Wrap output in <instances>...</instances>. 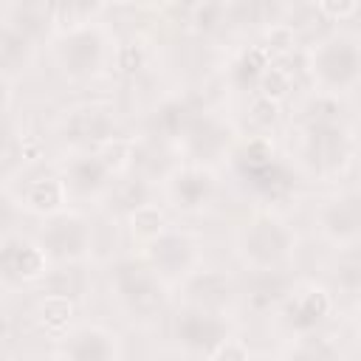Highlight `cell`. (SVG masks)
<instances>
[{
    "mask_svg": "<svg viewBox=\"0 0 361 361\" xmlns=\"http://www.w3.org/2000/svg\"><path fill=\"white\" fill-rule=\"evenodd\" d=\"M107 285L116 305L135 322H155L166 305L172 285L141 257V254H121L107 268Z\"/></svg>",
    "mask_w": 361,
    "mask_h": 361,
    "instance_id": "cell-1",
    "label": "cell"
},
{
    "mask_svg": "<svg viewBox=\"0 0 361 361\" xmlns=\"http://www.w3.org/2000/svg\"><path fill=\"white\" fill-rule=\"evenodd\" d=\"M302 62L313 87L338 99L361 85V37L353 31H327L307 42Z\"/></svg>",
    "mask_w": 361,
    "mask_h": 361,
    "instance_id": "cell-2",
    "label": "cell"
},
{
    "mask_svg": "<svg viewBox=\"0 0 361 361\" xmlns=\"http://www.w3.org/2000/svg\"><path fill=\"white\" fill-rule=\"evenodd\" d=\"M234 254L245 271L290 268L296 254V231L279 212L257 209L237 228Z\"/></svg>",
    "mask_w": 361,
    "mask_h": 361,
    "instance_id": "cell-3",
    "label": "cell"
},
{
    "mask_svg": "<svg viewBox=\"0 0 361 361\" xmlns=\"http://www.w3.org/2000/svg\"><path fill=\"white\" fill-rule=\"evenodd\" d=\"M130 138H118L102 152H65L56 164L71 203H104L118 175L127 172Z\"/></svg>",
    "mask_w": 361,
    "mask_h": 361,
    "instance_id": "cell-4",
    "label": "cell"
},
{
    "mask_svg": "<svg viewBox=\"0 0 361 361\" xmlns=\"http://www.w3.org/2000/svg\"><path fill=\"white\" fill-rule=\"evenodd\" d=\"M355 158V135L344 121L296 127L293 161L316 180H336Z\"/></svg>",
    "mask_w": 361,
    "mask_h": 361,
    "instance_id": "cell-5",
    "label": "cell"
},
{
    "mask_svg": "<svg viewBox=\"0 0 361 361\" xmlns=\"http://www.w3.org/2000/svg\"><path fill=\"white\" fill-rule=\"evenodd\" d=\"M51 54L65 79L90 82L113 65L116 42H113V34L104 28V23H90L82 28L54 34Z\"/></svg>",
    "mask_w": 361,
    "mask_h": 361,
    "instance_id": "cell-6",
    "label": "cell"
},
{
    "mask_svg": "<svg viewBox=\"0 0 361 361\" xmlns=\"http://www.w3.org/2000/svg\"><path fill=\"white\" fill-rule=\"evenodd\" d=\"M118 130L116 107L102 99L76 102L56 118V138L68 152H102L121 138Z\"/></svg>",
    "mask_w": 361,
    "mask_h": 361,
    "instance_id": "cell-7",
    "label": "cell"
},
{
    "mask_svg": "<svg viewBox=\"0 0 361 361\" xmlns=\"http://www.w3.org/2000/svg\"><path fill=\"white\" fill-rule=\"evenodd\" d=\"M37 240L42 243L54 265H85L93 257L96 231L90 217L71 206L65 212L42 217L37 228Z\"/></svg>",
    "mask_w": 361,
    "mask_h": 361,
    "instance_id": "cell-8",
    "label": "cell"
},
{
    "mask_svg": "<svg viewBox=\"0 0 361 361\" xmlns=\"http://www.w3.org/2000/svg\"><path fill=\"white\" fill-rule=\"evenodd\" d=\"M54 271V262L42 243L23 231H3L0 237V285L6 293L42 285Z\"/></svg>",
    "mask_w": 361,
    "mask_h": 361,
    "instance_id": "cell-9",
    "label": "cell"
},
{
    "mask_svg": "<svg viewBox=\"0 0 361 361\" xmlns=\"http://www.w3.org/2000/svg\"><path fill=\"white\" fill-rule=\"evenodd\" d=\"M237 144H240L237 127L226 116H220L217 110L200 107L195 113V118L189 121V127L183 130V135L178 141V149H180L183 161L214 169L220 161L231 158Z\"/></svg>",
    "mask_w": 361,
    "mask_h": 361,
    "instance_id": "cell-10",
    "label": "cell"
},
{
    "mask_svg": "<svg viewBox=\"0 0 361 361\" xmlns=\"http://www.w3.org/2000/svg\"><path fill=\"white\" fill-rule=\"evenodd\" d=\"M3 189L11 203H17L23 212H28L39 220L71 209V197H68L65 180L56 166L34 164V166L23 169L20 175H14L11 180H6Z\"/></svg>",
    "mask_w": 361,
    "mask_h": 361,
    "instance_id": "cell-11",
    "label": "cell"
},
{
    "mask_svg": "<svg viewBox=\"0 0 361 361\" xmlns=\"http://www.w3.org/2000/svg\"><path fill=\"white\" fill-rule=\"evenodd\" d=\"M141 257L169 282L180 285L192 271L203 265V240L180 226H169L155 240L141 245Z\"/></svg>",
    "mask_w": 361,
    "mask_h": 361,
    "instance_id": "cell-12",
    "label": "cell"
},
{
    "mask_svg": "<svg viewBox=\"0 0 361 361\" xmlns=\"http://www.w3.org/2000/svg\"><path fill=\"white\" fill-rule=\"evenodd\" d=\"M333 310H336V293L324 282L299 279L290 296L276 310V319L279 327L293 338V336L319 333L330 322Z\"/></svg>",
    "mask_w": 361,
    "mask_h": 361,
    "instance_id": "cell-13",
    "label": "cell"
},
{
    "mask_svg": "<svg viewBox=\"0 0 361 361\" xmlns=\"http://www.w3.org/2000/svg\"><path fill=\"white\" fill-rule=\"evenodd\" d=\"M231 336H234L231 313H212V310L180 305L172 316V338L189 355L209 361L214 350Z\"/></svg>",
    "mask_w": 361,
    "mask_h": 361,
    "instance_id": "cell-14",
    "label": "cell"
},
{
    "mask_svg": "<svg viewBox=\"0 0 361 361\" xmlns=\"http://www.w3.org/2000/svg\"><path fill=\"white\" fill-rule=\"evenodd\" d=\"M164 200L180 214H203L220 195V175L212 166L183 161L164 183Z\"/></svg>",
    "mask_w": 361,
    "mask_h": 361,
    "instance_id": "cell-15",
    "label": "cell"
},
{
    "mask_svg": "<svg viewBox=\"0 0 361 361\" xmlns=\"http://www.w3.org/2000/svg\"><path fill=\"white\" fill-rule=\"evenodd\" d=\"M316 231L333 248L361 240V189L347 186L324 195L313 214Z\"/></svg>",
    "mask_w": 361,
    "mask_h": 361,
    "instance_id": "cell-16",
    "label": "cell"
},
{
    "mask_svg": "<svg viewBox=\"0 0 361 361\" xmlns=\"http://www.w3.org/2000/svg\"><path fill=\"white\" fill-rule=\"evenodd\" d=\"M180 305L212 310V313H231V307L240 302V279L220 268V265H200L192 271L180 285Z\"/></svg>",
    "mask_w": 361,
    "mask_h": 361,
    "instance_id": "cell-17",
    "label": "cell"
},
{
    "mask_svg": "<svg viewBox=\"0 0 361 361\" xmlns=\"http://www.w3.org/2000/svg\"><path fill=\"white\" fill-rule=\"evenodd\" d=\"M183 164L178 144L155 138L149 133H141L135 138H130V149H127V172L161 186L178 166Z\"/></svg>",
    "mask_w": 361,
    "mask_h": 361,
    "instance_id": "cell-18",
    "label": "cell"
},
{
    "mask_svg": "<svg viewBox=\"0 0 361 361\" xmlns=\"http://www.w3.org/2000/svg\"><path fill=\"white\" fill-rule=\"evenodd\" d=\"M62 355L68 361H121V336L102 322H79L62 338Z\"/></svg>",
    "mask_w": 361,
    "mask_h": 361,
    "instance_id": "cell-19",
    "label": "cell"
},
{
    "mask_svg": "<svg viewBox=\"0 0 361 361\" xmlns=\"http://www.w3.org/2000/svg\"><path fill=\"white\" fill-rule=\"evenodd\" d=\"M296 274L290 268H271V271H245L240 279V299L254 313H276L282 302L296 288Z\"/></svg>",
    "mask_w": 361,
    "mask_h": 361,
    "instance_id": "cell-20",
    "label": "cell"
},
{
    "mask_svg": "<svg viewBox=\"0 0 361 361\" xmlns=\"http://www.w3.org/2000/svg\"><path fill=\"white\" fill-rule=\"evenodd\" d=\"M200 107H203V104H197L192 96L169 93V96H164L161 102H155V107L147 113V127H144V133L178 144L180 135H183V130L189 127V121L195 118V113H197Z\"/></svg>",
    "mask_w": 361,
    "mask_h": 361,
    "instance_id": "cell-21",
    "label": "cell"
},
{
    "mask_svg": "<svg viewBox=\"0 0 361 361\" xmlns=\"http://www.w3.org/2000/svg\"><path fill=\"white\" fill-rule=\"evenodd\" d=\"M37 48V39H31L28 34L17 31L8 23H0V73L6 87H14V82L23 79V73L34 65Z\"/></svg>",
    "mask_w": 361,
    "mask_h": 361,
    "instance_id": "cell-22",
    "label": "cell"
},
{
    "mask_svg": "<svg viewBox=\"0 0 361 361\" xmlns=\"http://www.w3.org/2000/svg\"><path fill=\"white\" fill-rule=\"evenodd\" d=\"M271 62H274L271 51L262 42H251V45L240 48L237 54H231V59L226 62V82L234 90H243V93L254 96L259 90L262 76L271 68Z\"/></svg>",
    "mask_w": 361,
    "mask_h": 361,
    "instance_id": "cell-23",
    "label": "cell"
},
{
    "mask_svg": "<svg viewBox=\"0 0 361 361\" xmlns=\"http://www.w3.org/2000/svg\"><path fill=\"white\" fill-rule=\"evenodd\" d=\"M0 23L14 25L17 31L28 34L31 39L42 42V39H54V3H3L0 8Z\"/></svg>",
    "mask_w": 361,
    "mask_h": 361,
    "instance_id": "cell-24",
    "label": "cell"
},
{
    "mask_svg": "<svg viewBox=\"0 0 361 361\" xmlns=\"http://www.w3.org/2000/svg\"><path fill=\"white\" fill-rule=\"evenodd\" d=\"M327 288L344 296H361V240L338 245L327 259Z\"/></svg>",
    "mask_w": 361,
    "mask_h": 361,
    "instance_id": "cell-25",
    "label": "cell"
},
{
    "mask_svg": "<svg viewBox=\"0 0 361 361\" xmlns=\"http://www.w3.org/2000/svg\"><path fill=\"white\" fill-rule=\"evenodd\" d=\"M76 316V302L62 296V293H42L34 305V322L37 327L51 336V338H65L79 322L73 319Z\"/></svg>",
    "mask_w": 361,
    "mask_h": 361,
    "instance_id": "cell-26",
    "label": "cell"
},
{
    "mask_svg": "<svg viewBox=\"0 0 361 361\" xmlns=\"http://www.w3.org/2000/svg\"><path fill=\"white\" fill-rule=\"evenodd\" d=\"M152 192H155V183H149V180H144V178H138V175H133V172H124V175H118V180L113 183V189H110L104 206H107L113 214H118L121 220H127L135 209L152 203Z\"/></svg>",
    "mask_w": 361,
    "mask_h": 361,
    "instance_id": "cell-27",
    "label": "cell"
},
{
    "mask_svg": "<svg viewBox=\"0 0 361 361\" xmlns=\"http://www.w3.org/2000/svg\"><path fill=\"white\" fill-rule=\"evenodd\" d=\"M279 358L282 361H341V347L333 336L319 330L307 336H293L285 344Z\"/></svg>",
    "mask_w": 361,
    "mask_h": 361,
    "instance_id": "cell-28",
    "label": "cell"
},
{
    "mask_svg": "<svg viewBox=\"0 0 361 361\" xmlns=\"http://www.w3.org/2000/svg\"><path fill=\"white\" fill-rule=\"evenodd\" d=\"M296 127H310V124H330V121H344L341 104L336 96L313 90L296 104Z\"/></svg>",
    "mask_w": 361,
    "mask_h": 361,
    "instance_id": "cell-29",
    "label": "cell"
},
{
    "mask_svg": "<svg viewBox=\"0 0 361 361\" xmlns=\"http://www.w3.org/2000/svg\"><path fill=\"white\" fill-rule=\"evenodd\" d=\"M104 8H107L104 3H93V0H59V3H54V31L62 34L71 28L99 23Z\"/></svg>",
    "mask_w": 361,
    "mask_h": 361,
    "instance_id": "cell-30",
    "label": "cell"
},
{
    "mask_svg": "<svg viewBox=\"0 0 361 361\" xmlns=\"http://www.w3.org/2000/svg\"><path fill=\"white\" fill-rule=\"evenodd\" d=\"M124 223H127L130 237H133L138 245H147L149 240H155L161 231L169 228V217H166L164 206H158L155 200L147 203V206H141V209H135Z\"/></svg>",
    "mask_w": 361,
    "mask_h": 361,
    "instance_id": "cell-31",
    "label": "cell"
},
{
    "mask_svg": "<svg viewBox=\"0 0 361 361\" xmlns=\"http://www.w3.org/2000/svg\"><path fill=\"white\" fill-rule=\"evenodd\" d=\"M226 23H228V3H192V6H186V28L197 37H209Z\"/></svg>",
    "mask_w": 361,
    "mask_h": 361,
    "instance_id": "cell-32",
    "label": "cell"
},
{
    "mask_svg": "<svg viewBox=\"0 0 361 361\" xmlns=\"http://www.w3.org/2000/svg\"><path fill=\"white\" fill-rule=\"evenodd\" d=\"M147 59H149V48L144 42V37H130V39L116 45L113 68H118L127 76H135V73H141L147 68Z\"/></svg>",
    "mask_w": 361,
    "mask_h": 361,
    "instance_id": "cell-33",
    "label": "cell"
},
{
    "mask_svg": "<svg viewBox=\"0 0 361 361\" xmlns=\"http://www.w3.org/2000/svg\"><path fill=\"white\" fill-rule=\"evenodd\" d=\"M316 8L327 23H347L355 14H361V3L355 0H319Z\"/></svg>",
    "mask_w": 361,
    "mask_h": 361,
    "instance_id": "cell-34",
    "label": "cell"
},
{
    "mask_svg": "<svg viewBox=\"0 0 361 361\" xmlns=\"http://www.w3.org/2000/svg\"><path fill=\"white\" fill-rule=\"evenodd\" d=\"M209 361H254V353L248 350V344H245L243 338L231 336L228 341H223V344L214 350V355H212Z\"/></svg>",
    "mask_w": 361,
    "mask_h": 361,
    "instance_id": "cell-35",
    "label": "cell"
},
{
    "mask_svg": "<svg viewBox=\"0 0 361 361\" xmlns=\"http://www.w3.org/2000/svg\"><path fill=\"white\" fill-rule=\"evenodd\" d=\"M254 361H282L276 355H268V353H254Z\"/></svg>",
    "mask_w": 361,
    "mask_h": 361,
    "instance_id": "cell-36",
    "label": "cell"
},
{
    "mask_svg": "<svg viewBox=\"0 0 361 361\" xmlns=\"http://www.w3.org/2000/svg\"><path fill=\"white\" fill-rule=\"evenodd\" d=\"M39 361H68V358L59 353V355H45V358H39Z\"/></svg>",
    "mask_w": 361,
    "mask_h": 361,
    "instance_id": "cell-37",
    "label": "cell"
},
{
    "mask_svg": "<svg viewBox=\"0 0 361 361\" xmlns=\"http://www.w3.org/2000/svg\"><path fill=\"white\" fill-rule=\"evenodd\" d=\"M355 319H358V327H361V296H358V305H355Z\"/></svg>",
    "mask_w": 361,
    "mask_h": 361,
    "instance_id": "cell-38",
    "label": "cell"
}]
</instances>
